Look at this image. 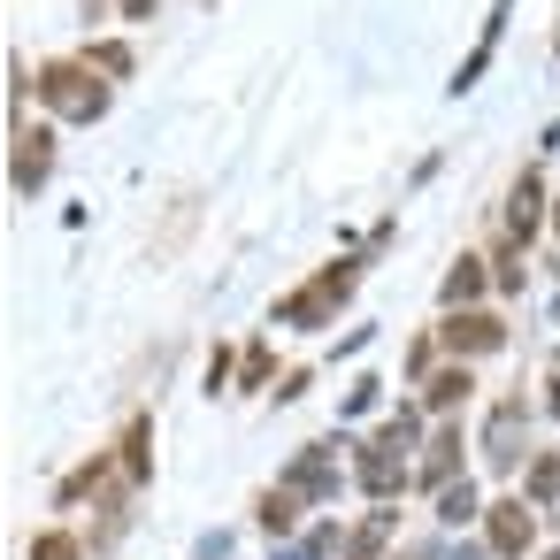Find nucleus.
I'll list each match as a JSON object with an SVG mask.
<instances>
[{
	"instance_id": "obj_1",
	"label": "nucleus",
	"mask_w": 560,
	"mask_h": 560,
	"mask_svg": "<svg viewBox=\"0 0 560 560\" xmlns=\"http://www.w3.org/2000/svg\"><path fill=\"white\" fill-rule=\"evenodd\" d=\"M39 93H47L55 116H78V124H93V116L108 108V85H93V70H78V62H55V70L39 78Z\"/></svg>"
},
{
	"instance_id": "obj_2",
	"label": "nucleus",
	"mask_w": 560,
	"mask_h": 560,
	"mask_svg": "<svg viewBox=\"0 0 560 560\" xmlns=\"http://www.w3.org/2000/svg\"><path fill=\"white\" fill-rule=\"evenodd\" d=\"M346 292H353V269H323V277H315L300 300H284V323H323V315H330Z\"/></svg>"
},
{
	"instance_id": "obj_3",
	"label": "nucleus",
	"mask_w": 560,
	"mask_h": 560,
	"mask_svg": "<svg viewBox=\"0 0 560 560\" xmlns=\"http://www.w3.org/2000/svg\"><path fill=\"white\" fill-rule=\"evenodd\" d=\"M529 537H537V514H529L522 499H499V506H491V552L514 560V552H529Z\"/></svg>"
},
{
	"instance_id": "obj_4",
	"label": "nucleus",
	"mask_w": 560,
	"mask_h": 560,
	"mask_svg": "<svg viewBox=\"0 0 560 560\" xmlns=\"http://www.w3.org/2000/svg\"><path fill=\"white\" fill-rule=\"evenodd\" d=\"M499 338H506L499 315H453V323H445V346H453V353H491Z\"/></svg>"
},
{
	"instance_id": "obj_5",
	"label": "nucleus",
	"mask_w": 560,
	"mask_h": 560,
	"mask_svg": "<svg viewBox=\"0 0 560 560\" xmlns=\"http://www.w3.org/2000/svg\"><path fill=\"white\" fill-rule=\"evenodd\" d=\"M47 162H55V139L47 131H16V185H47Z\"/></svg>"
},
{
	"instance_id": "obj_6",
	"label": "nucleus",
	"mask_w": 560,
	"mask_h": 560,
	"mask_svg": "<svg viewBox=\"0 0 560 560\" xmlns=\"http://www.w3.org/2000/svg\"><path fill=\"white\" fill-rule=\"evenodd\" d=\"M514 430H522V399H499V415H491V460L499 468L514 460Z\"/></svg>"
},
{
	"instance_id": "obj_7",
	"label": "nucleus",
	"mask_w": 560,
	"mask_h": 560,
	"mask_svg": "<svg viewBox=\"0 0 560 560\" xmlns=\"http://www.w3.org/2000/svg\"><path fill=\"white\" fill-rule=\"evenodd\" d=\"M483 292V261H453V277H445V307H460V300H476Z\"/></svg>"
},
{
	"instance_id": "obj_8",
	"label": "nucleus",
	"mask_w": 560,
	"mask_h": 560,
	"mask_svg": "<svg viewBox=\"0 0 560 560\" xmlns=\"http://www.w3.org/2000/svg\"><path fill=\"white\" fill-rule=\"evenodd\" d=\"M468 392H476V384H468V369H445V376H430V392H422V399L445 415V407H453V399H468Z\"/></svg>"
},
{
	"instance_id": "obj_9",
	"label": "nucleus",
	"mask_w": 560,
	"mask_h": 560,
	"mask_svg": "<svg viewBox=\"0 0 560 560\" xmlns=\"http://www.w3.org/2000/svg\"><path fill=\"white\" fill-rule=\"evenodd\" d=\"M453 460H460V430H438V445H430V468H422V483H445V476H453Z\"/></svg>"
},
{
	"instance_id": "obj_10",
	"label": "nucleus",
	"mask_w": 560,
	"mask_h": 560,
	"mask_svg": "<svg viewBox=\"0 0 560 560\" xmlns=\"http://www.w3.org/2000/svg\"><path fill=\"white\" fill-rule=\"evenodd\" d=\"M506 208H514V215H506V223H514V238H529V231H537V185H529V177H522V185H514V200H506Z\"/></svg>"
},
{
	"instance_id": "obj_11",
	"label": "nucleus",
	"mask_w": 560,
	"mask_h": 560,
	"mask_svg": "<svg viewBox=\"0 0 560 560\" xmlns=\"http://www.w3.org/2000/svg\"><path fill=\"white\" fill-rule=\"evenodd\" d=\"M292 491H307V499H323V491H338V476H330V468H323V460L307 453V460L292 468Z\"/></svg>"
},
{
	"instance_id": "obj_12",
	"label": "nucleus",
	"mask_w": 560,
	"mask_h": 560,
	"mask_svg": "<svg viewBox=\"0 0 560 560\" xmlns=\"http://www.w3.org/2000/svg\"><path fill=\"white\" fill-rule=\"evenodd\" d=\"M124 476H131V483L147 476V415H139V422L124 430Z\"/></svg>"
},
{
	"instance_id": "obj_13",
	"label": "nucleus",
	"mask_w": 560,
	"mask_h": 560,
	"mask_svg": "<svg viewBox=\"0 0 560 560\" xmlns=\"http://www.w3.org/2000/svg\"><path fill=\"white\" fill-rule=\"evenodd\" d=\"M261 529H277V537L292 529V491H269V499H261Z\"/></svg>"
},
{
	"instance_id": "obj_14",
	"label": "nucleus",
	"mask_w": 560,
	"mask_h": 560,
	"mask_svg": "<svg viewBox=\"0 0 560 560\" xmlns=\"http://www.w3.org/2000/svg\"><path fill=\"white\" fill-rule=\"evenodd\" d=\"M438 514H445V522H453V529H460V522H468V514H476V491H468V483H460V491H445V499H438Z\"/></svg>"
},
{
	"instance_id": "obj_15",
	"label": "nucleus",
	"mask_w": 560,
	"mask_h": 560,
	"mask_svg": "<svg viewBox=\"0 0 560 560\" xmlns=\"http://www.w3.org/2000/svg\"><path fill=\"white\" fill-rule=\"evenodd\" d=\"M552 491H560V460H552V453H545V460H537V468H529V499H552Z\"/></svg>"
},
{
	"instance_id": "obj_16",
	"label": "nucleus",
	"mask_w": 560,
	"mask_h": 560,
	"mask_svg": "<svg viewBox=\"0 0 560 560\" xmlns=\"http://www.w3.org/2000/svg\"><path fill=\"white\" fill-rule=\"evenodd\" d=\"M32 560H78V537H62V529H47V537L32 545Z\"/></svg>"
},
{
	"instance_id": "obj_17",
	"label": "nucleus",
	"mask_w": 560,
	"mask_h": 560,
	"mask_svg": "<svg viewBox=\"0 0 560 560\" xmlns=\"http://www.w3.org/2000/svg\"><path fill=\"white\" fill-rule=\"evenodd\" d=\"M384 529H392V514H376L361 537H353V560H376V545H384Z\"/></svg>"
},
{
	"instance_id": "obj_18",
	"label": "nucleus",
	"mask_w": 560,
	"mask_h": 560,
	"mask_svg": "<svg viewBox=\"0 0 560 560\" xmlns=\"http://www.w3.org/2000/svg\"><path fill=\"white\" fill-rule=\"evenodd\" d=\"M545 560H560V552H545Z\"/></svg>"
}]
</instances>
